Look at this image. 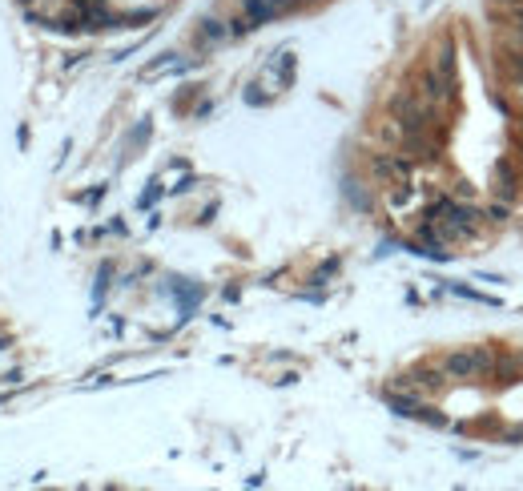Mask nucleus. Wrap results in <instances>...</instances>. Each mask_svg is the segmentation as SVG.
<instances>
[{"instance_id":"4","label":"nucleus","mask_w":523,"mask_h":491,"mask_svg":"<svg viewBox=\"0 0 523 491\" xmlns=\"http://www.w3.org/2000/svg\"><path fill=\"white\" fill-rule=\"evenodd\" d=\"M495 4H511V8H520V0H495Z\"/></svg>"},{"instance_id":"2","label":"nucleus","mask_w":523,"mask_h":491,"mask_svg":"<svg viewBox=\"0 0 523 491\" xmlns=\"http://www.w3.org/2000/svg\"><path fill=\"white\" fill-rule=\"evenodd\" d=\"M375 169H379V173H386V177H406V165L395 162V157H379V162H375Z\"/></svg>"},{"instance_id":"3","label":"nucleus","mask_w":523,"mask_h":491,"mask_svg":"<svg viewBox=\"0 0 523 491\" xmlns=\"http://www.w3.org/2000/svg\"><path fill=\"white\" fill-rule=\"evenodd\" d=\"M423 93H427L431 101H439V97L447 93V89H443V81H439V73H427V77H423Z\"/></svg>"},{"instance_id":"1","label":"nucleus","mask_w":523,"mask_h":491,"mask_svg":"<svg viewBox=\"0 0 523 491\" xmlns=\"http://www.w3.org/2000/svg\"><path fill=\"white\" fill-rule=\"evenodd\" d=\"M487 367H491V358L483 351H455L443 358V374H451V378H475Z\"/></svg>"}]
</instances>
